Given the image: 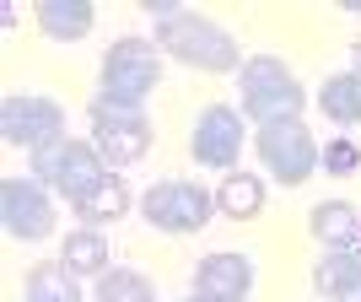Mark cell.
I'll return each mask as SVG.
<instances>
[{"label":"cell","mask_w":361,"mask_h":302,"mask_svg":"<svg viewBox=\"0 0 361 302\" xmlns=\"http://www.w3.org/2000/svg\"><path fill=\"white\" fill-rule=\"evenodd\" d=\"M157 49L162 54H173V60L195 65V71H211V76H226V71H243V54L238 38L221 28V22H211V16L200 11H178V16H162L157 22Z\"/></svg>","instance_id":"cell-1"},{"label":"cell","mask_w":361,"mask_h":302,"mask_svg":"<svg viewBox=\"0 0 361 302\" xmlns=\"http://www.w3.org/2000/svg\"><path fill=\"white\" fill-rule=\"evenodd\" d=\"M350 71L361 76V38H356V44H350Z\"/></svg>","instance_id":"cell-22"},{"label":"cell","mask_w":361,"mask_h":302,"mask_svg":"<svg viewBox=\"0 0 361 302\" xmlns=\"http://www.w3.org/2000/svg\"><path fill=\"white\" fill-rule=\"evenodd\" d=\"M0 222H6V238H16V243L54 238V222H60L54 189H44L32 173L27 179H6L0 183Z\"/></svg>","instance_id":"cell-8"},{"label":"cell","mask_w":361,"mask_h":302,"mask_svg":"<svg viewBox=\"0 0 361 302\" xmlns=\"http://www.w3.org/2000/svg\"><path fill=\"white\" fill-rule=\"evenodd\" d=\"M178 302H205V297H178Z\"/></svg>","instance_id":"cell-24"},{"label":"cell","mask_w":361,"mask_h":302,"mask_svg":"<svg viewBox=\"0 0 361 302\" xmlns=\"http://www.w3.org/2000/svg\"><path fill=\"white\" fill-rule=\"evenodd\" d=\"M238 103H243V119L254 124H281V119H302L307 108V92H302L297 71L281 65L275 54H248L238 71Z\"/></svg>","instance_id":"cell-3"},{"label":"cell","mask_w":361,"mask_h":302,"mask_svg":"<svg viewBox=\"0 0 361 302\" xmlns=\"http://www.w3.org/2000/svg\"><path fill=\"white\" fill-rule=\"evenodd\" d=\"M32 11H38V32L54 38V44H75V38H87L92 22H97L92 0H38Z\"/></svg>","instance_id":"cell-13"},{"label":"cell","mask_w":361,"mask_h":302,"mask_svg":"<svg viewBox=\"0 0 361 302\" xmlns=\"http://www.w3.org/2000/svg\"><path fill=\"white\" fill-rule=\"evenodd\" d=\"M313 286L334 302H350L361 291V248H324L313 265Z\"/></svg>","instance_id":"cell-14"},{"label":"cell","mask_w":361,"mask_h":302,"mask_svg":"<svg viewBox=\"0 0 361 302\" xmlns=\"http://www.w3.org/2000/svg\"><path fill=\"white\" fill-rule=\"evenodd\" d=\"M216 211L232 216V222H254L259 211H264V179H254V173H226L221 189H216Z\"/></svg>","instance_id":"cell-16"},{"label":"cell","mask_w":361,"mask_h":302,"mask_svg":"<svg viewBox=\"0 0 361 302\" xmlns=\"http://www.w3.org/2000/svg\"><path fill=\"white\" fill-rule=\"evenodd\" d=\"M32 179L44 183V189H54V195H65L71 205H81L87 195H97L114 173H108V162L97 157V146L92 140H54V146L32 151Z\"/></svg>","instance_id":"cell-4"},{"label":"cell","mask_w":361,"mask_h":302,"mask_svg":"<svg viewBox=\"0 0 361 302\" xmlns=\"http://www.w3.org/2000/svg\"><path fill=\"white\" fill-rule=\"evenodd\" d=\"M157 81H162V49H157V38H135V32L114 38V49L103 54V71H97V103L140 114V103L151 97Z\"/></svg>","instance_id":"cell-2"},{"label":"cell","mask_w":361,"mask_h":302,"mask_svg":"<svg viewBox=\"0 0 361 302\" xmlns=\"http://www.w3.org/2000/svg\"><path fill=\"white\" fill-rule=\"evenodd\" d=\"M307 232L324 248H361V211L350 200H318L307 211Z\"/></svg>","instance_id":"cell-12"},{"label":"cell","mask_w":361,"mask_h":302,"mask_svg":"<svg viewBox=\"0 0 361 302\" xmlns=\"http://www.w3.org/2000/svg\"><path fill=\"white\" fill-rule=\"evenodd\" d=\"M216 211V195L200 189L195 179H162L151 183L146 200H140V216H146L157 232H200Z\"/></svg>","instance_id":"cell-7"},{"label":"cell","mask_w":361,"mask_h":302,"mask_svg":"<svg viewBox=\"0 0 361 302\" xmlns=\"http://www.w3.org/2000/svg\"><path fill=\"white\" fill-rule=\"evenodd\" d=\"M254 151H259V162H264V173H270V179H281L286 189L307 183V179L318 173V162H324V151H318L313 130H307L302 119L259 124V130H254Z\"/></svg>","instance_id":"cell-5"},{"label":"cell","mask_w":361,"mask_h":302,"mask_svg":"<svg viewBox=\"0 0 361 302\" xmlns=\"http://www.w3.org/2000/svg\"><path fill=\"white\" fill-rule=\"evenodd\" d=\"M22 302H81V275L65 270L60 259H44L22 281Z\"/></svg>","instance_id":"cell-15"},{"label":"cell","mask_w":361,"mask_h":302,"mask_svg":"<svg viewBox=\"0 0 361 302\" xmlns=\"http://www.w3.org/2000/svg\"><path fill=\"white\" fill-rule=\"evenodd\" d=\"M243 140H248L243 114H238V108H226V103H211L195 119V130H189V157H195L200 167H216V173H238Z\"/></svg>","instance_id":"cell-9"},{"label":"cell","mask_w":361,"mask_h":302,"mask_svg":"<svg viewBox=\"0 0 361 302\" xmlns=\"http://www.w3.org/2000/svg\"><path fill=\"white\" fill-rule=\"evenodd\" d=\"M340 11H350V16H361V0H340Z\"/></svg>","instance_id":"cell-23"},{"label":"cell","mask_w":361,"mask_h":302,"mask_svg":"<svg viewBox=\"0 0 361 302\" xmlns=\"http://www.w3.org/2000/svg\"><path fill=\"white\" fill-rule=\"evenodd\" d=\"M0 135H6V146H27V151L54 146V140H65V103L44 97V92H6Z\"/></svg>","instance_id":"cell-6"},{"label":"cell","mask_w":361,"mask_h":302,"mask_svg":"<svg viewBox=\"0 0 361 302\" xmlns=\"http://www.w3.org/2000/svg\"><path fill=\"white\" fill-rule=\"evenodd\" d=\"M60 265L75 270V275H108V270H114L108 238L97 232V226H75L71 238H65V248H60Z\"/></svg>","instance_id":"cell-17"},{"label":"cell","mask_w":361,"mask_h":302,"mask_svg":"<svg viewBox=\"0 0 361 302\" xmlns=\"http://www.w3.org/2000/svg\"><path fill=\"white\" fill-rule=\"evenodd\" d=\"M97 302H151V281L135 270H108L97 275Z\"/></svg>","instance_id":"cell-20"},{"label":"cell","mask_w":361,"mask_h":302,"mask_svg":"<svg viewBox=\"0 0 361 302\" xmlns=\"http://www.w3.org/2000/svg\"><path fill=\"white\" fill-rule=\"evenodd\" d=\"M350 302H361V291H356V297H350Z\"/></svg>","instance_id":"cell-25"},{"label":"cell","mask_w":361,"mask_h":302,"mask_svg":"<svg viewBox=\"0 0 361 302\" xmlns=\"http://www.w3.org/2000/svg\"><path fill=\"white\" fill-rule=\"evenodd\" d=\"M318 108H324V119H334V124H361V76L356 71L329 76V81L318 87Z\"/></svg>","instance_id":"cell-18"},{"label":"cell","mask_w":361,"mask_h":302,"mask_svg":"<svg viewBox=\"0 0 361 302\" xmlns=\"http://www.w3.org/2000/svg\"><path fill=\"white\" fill-rule=\"evenodd\" d=\"M248 291H254V259H248V254L221 248V254L200 259L195 297H205V302H248Z\"/></svg>","instance_id":"cell-11"},{"label":"cell","mask_w":361,"mask_h":302,"mask_svg":"<svg viewBox=\"0 0 361 302\" xmlns=\"http://www.w3.org/2000/svg\"><path fill=\"white\" fill-rule=\"evenodd\" d=\"M92 146L108 167H130L151 151V119L146 114H124V108L92 103Z\"/></svg>","instance_id":"cell-10"},{"label":"cell","mask_w":361,"mask_h":302,"mask_svg":"<svg viewBox=\"0 0 361 302\" xmlns=\"http://www.w3.org/2000/svg\"><path fill=\"white\" fill-rule=\"evenodd\" d=\"M130 211V189H124V179H108L97 195H87L81 205H75V216L87 226H103V222H119V216Z\"/></svg>","instance_id":"cell-19"},{"label":"cell","mask_w":361,"mask_h":302,"mask_svg":"<svg viewBox=\"0 0 361 302\" xmlns=\"http://www.w3.org/2000/svg\"><path fill=\"white\" fill-rule=\"evenodd\" d=\"M356 167H361V146H356L350 135H340V140H329V146H324V173H334V179H350Z\"/></svg>","instance_id":"cell-21"}]
</instances>
